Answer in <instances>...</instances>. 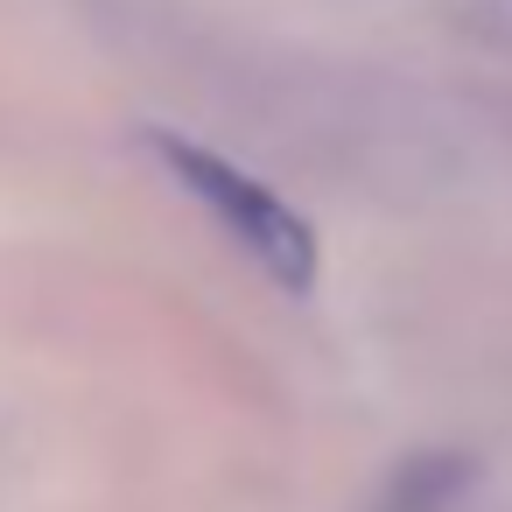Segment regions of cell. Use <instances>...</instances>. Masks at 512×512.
Wrapping results in <instances>:
<instances>
[{"label": "cell", "mask_w": 512, "mask_h": 512, "mask_svg": "<svg viewBox=\"0 0 512 512\" xmlns=\"http://www.w3.org/2000/svg\"><path fill=\"white\" fill-rule=\"evenodd\" d=\"M148 148H155V162L225 225V239H239V246L260 260V274H267L274 288H288V295H309V288H316L323 246H316V225H309L295 204H281V197H274L260 176H246L239 162H225V155H211V148H197V141H176L169 127H155Z\"/></svg>", "instance_id": "1"}]
</instances>
